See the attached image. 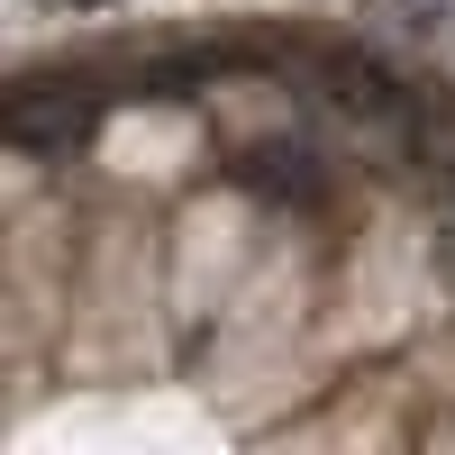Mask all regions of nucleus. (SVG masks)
Instances as JSON below:
<instances>
[{"label": "nucleus", "instance_id": "f03ea898", "mask_svg": "<svg viewBox=\"0 0 455 455\" xmlns=\"http://www.w3.org/2000/svg\"><path fill=\"white\" fill-rule=\"evenodd\" d=\"M255 192H274V201H319L328 192V164H319V146H300V137H274V146H246V164H237Z\"/></svg>", "mask_w": 455, "mask_h": 455}, {"label": "nucleus", "instance_id": "f257e3e1", "mask_svg": "<svg viewBox=\"0 0 455 455\" xmlns=\"http://www.w3.org/2000/svg\"><path fill=\"white\" fill-rule=\"evenodd\" d=\"M100 83H83V73H36V83L10 92V146L19 156H64L73 137H92L100 119Z\"/></svg>", "mask_w": 455, "mask_h": 455}, {"label": "nucleus", "instance_id": "7ed1b4c3", "mask_svg": "<svg viewBox=\"0 0 455 455\" xmlns=\"http://www.w3.org/2000/svg\"><path fill=\"white\" fill-rule=\"evenodd\" d=\"M364 10L392 28H455V0H364Z\"/></svg>", "mask_w": 455, "mask_h": 455}]
</instances>
